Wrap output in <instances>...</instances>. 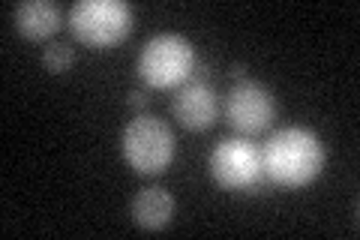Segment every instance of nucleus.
<instances>
[{"mask_svg":"<svg viewBox=\"0 0 360 240\" xmlns=\"http://www.w3.org/2000/svg\"><path fill=\"white\" fill-rule=\"evenodd\" d=\"M264 177H270L276 187L300 189L309 187L324 171L328 163V147L307 127H285L276 130L262 147Z\"/></svg>","mask_w":360,"mask_h":240,"instance_id":"obj_1","label":"nucleus"},{"mask_svg":"<svg viewBox=\"0 0 360 240\" xmlns=\"http://www.w3.org/2000/svg\"><path fill=\"white\" fill-rule=\"evenodd\" d=\"M75 63V49L70 42H49L42 49V66L51 75H63Z\"/></svg>","mask_w":360,"mask_h":240,"instance_id":"obj_10","label":"nucleus"},{"mask_svg":"<svg viewBox=\"0 0 360 240\" xmlns=\"http://www.w3.org/2000/svg\"><path fill=\"white\" fill-rule=\"evenodd\" d=\"M274 118H276V99L262 82L243 78L225 96V120L240 135L252 139V135L264 132L274 123Z\"/></svg>","mask_w":360,"mask_h":240,"instance_id":"obj_6","label":"nucleus"},{"mask_svg":"<svg viewBox=\"0 0 360 240\" xmlns=\"http://www.w3.org/2000/svg\"><path fill=\"white\" fill-rule=\"evenodd\" d=\"M234 78H238V82H243V75H246V66L243 63H231V70H229Z\"/></svg>","mask_w":360,"mask_h":240,"instance_id":"obj_12","label":"nucleus"},{"mask_svg":"<svg viewBox=\"0 0 360 240\" xmlns=\"http://www.w3.org/2000/svg\"><path fill=\"white\" fill-rule=\"evenodd\" d=\"M210 177L229 192L255 189L264 177L262 147L252 144L250 135H234V139H219L213 144L207 159Z\"/></svg>","mask_w":360,"mask_h":240,"instance_id":"obj_5","label":"nucleus"},{"mask_svg":"<svg viewBox=\"0 0 360 240\" xmlns=\"http://www.w3.org/2000/svg\"><path fill=\"white\" fill-rule=\"evenodd\" d=\"M193 70H195V45L184 33H174V30L150 37L141 45L139 61H135L139 78L156 90L186 84Z\"/></svg>","mask_w":360,"mask_h":240,"instance_id":"obj_2","label":"nucleus"},{"mask_svg":"<svg viewBox=\"0 0 360 240\" xmlns=\"http://www.w3.org/2000/svg\"><path fill=\"white\" fill-rule=\"evenodd\" d=\"M129 210H132V220L144 232H160L174 216V196L165 187H144L135 192Z\"/></svg>","mask_w":360,"mask_h":240,"instance_id":"obj_8","label":"nucleus"},{"mask_svg":"<svg viewBox=\"0 0 360 240\" xmlns=\"http://www.w3.org/2000/svg\"><path fill=\"white\" fill-rule=\"evenodd\" d=\"M135 13L123 0H78L70 9V30L90 49H115L132 30Z\"/></svg>","mask_w":360,"mask_h":240,"instance_id":"obj_3","label":"nucleus"},{"mask_svg":"<svg viewBox=\"0 0 360 240\" xmlns=\"http://www.w3.org/2000/svg\"><path fill=\"white\" fill-rule=\"evenodd\" d=\"M60 6L51 0H25L15 6V27L27 39H49L60 30Z\"/></svg>","mask_w":360,"mask_h":240,"instance_id":"obj_9","label":"nucleus"},{"mask_svg":"<svg viewBox=\"0 0 360 240\" xmlns=\"http://www.w3.org/2000/svg\"><path fill=\"white\" fill-rule=\"evenodd\" d=\"M123 159L139 175H162L174 159V132L153 114H139L123 130Z\"/></svg>","mask_w":360,"mask_h":240,"instance_id":"obj_4","label":"nucleus"},{"mask_svg":"<svg viewBox=\"0 0 360 240\" xmlns=\"http://www.w3.org/2000/svg\"><path fill=\"white\" fill-rule=\"evenodd\" d=\"M172 114L174 120L189 132H205L213 127L219 114V96L207 82L201 78H189L186 84L177 87L172 99Z\"/></svg>","mask_w":360,"mask_h":240,"instance_id":"obj_7","label":"nucleus"},{"mask_svg":"<svg viewBox=\"0 0 360 240\" xmlns=\"http://www.w3.org/2000/svg\"><path fill=\"white\" fill-rule=\"evenodd\" d=\"M127 102L132 108H148V102H150V96H148V90H129V96H127Z\"/></svg>","mask_w":360,"mask_h":240,"instance_id":"obj_11","label":"nucleus"}]
</instances>
